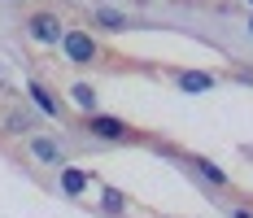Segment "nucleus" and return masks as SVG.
<instances>
[{"mask_svg":"<svg viewBox=\"0 0 253 218\" xmlns=\"http://www.w3.org/2000/svg\"><path fill=\"white\" fill-rule=\"evenodd\" d=\"M26 35H31L35 44L57 48V44H61V35H66V22H61L57 13H31V18H26Z\"/></svg>","mask_w":253,"mask_h":218,"instance_id":"obj_1","label":"nucleus"},{"mask_svg":"<svg viewBox=\"0 0 253 218\" xmlns=\"http://www.w3.org/2000/svg\"><path fill=\"white\" fill-rule=\"evenodd\" d=\"M61 52H66L70 66H87V61H96V40L87 31H66L61 35Z\"/></svg>","mask_w":253,"mask_h":218,"instance_id":"obj_2","label":"nucleus"},{"mask_svg":"<svg viewBox=\"0 0 253 218\" xmlns=\"http://www.w3.org/2000/svg\"><path fill=\"white\" fill-rule=\"evenodd\" d=\"M87 131L96 140H126L131 135V127L123 118H109V114H87Z\"/></svg>","mask_w":253,"mask_h":218,"instance_id":"obj_3","label":"nucleus"},{"mask_svg":"<svg viewBox=\"0 0 253 218\" xmlns=\"http://www.w3.org/2000/svg\"><path fill=\"white\" fill-rule=\"evenodd\" d=\"M26 92H31V100H35V105H40V109H44L48 118H57V114H61V105H57V96H52V92L44 87V83H35V79H26Z\"/></svg>","mask_w":253,"mask_h":218,"instance_id":"obj_4","label":"nucleus"},{"mask_svg":"<svg viewBox=\"0 0 253 218\" xmlns=\"http://www.w3.org/2000/svg\"><path fill=\"white\" fill-rule=\"evenodd\" d=\"M31 153H35V162H44V166H61V148L52 144V140H44V135L31 140Z\"/></svg>","mask_w":253,"mask_h":218,"instance_id":"obj_5","label":"nucleus"},{"mask_svg":"<svg viewBox=\"0 0 253 218\" xmlns=\"http://www.w3.org/2000/svg\"><path fill=\"white\" fill-rule=\"evenodd\" d=\"M192 166H197V174H205V179H210V183H218V188H227V183H231L227 170H218L210 157H192Z\"/></svg>","mask_w":253,"mask_h":218,"instance_id":"obj_6","label":"nucleus"},{"mask_svg":"<svg viewBox=\"0 0 253 218\" xmlns=\"http://www.w3.org/2000/svg\"><path fill=\"white\" fill-rule=\"evenodd\" d=\"M70 100H75L83 114H96V87H87V83H75V87H70Z\"/></svg>","mask_w":253,"mask_h":218,"instance_id":"obj_7","label":"nucleus"},{"mask_svg":"<svg viewBox=\"0 0 253 218\" xmlns=\"http://www.w3.org/2000/svg\"><path fill=\"white\" fill-rule=\"evenodd\" d=\"M92 18H96L105 31H126V26H131V22H126V13H118V9H105V4L92 13Z\"/></svg>","mask_w":253,"mask_h":218,"instance_id":"obj_8","label":"nucleus"},{"mask_svg":"<svg viewBox=\"0 0 253 218\" xmlns=\"http://www.w3.org/2000/svg\"><path fill=\"white\" fill-rule=\"evenodd\" d=\"M179 87H183V92H210V87H214V79H210V74H179Z\"/></svg>","mask_w":253,"mask_h":218,"instance_id":"obj_9","label":"nucleus"},{"mask_svg":"<svg viewBox=\"0 0 253 218\" xmlns=\"http://www.w3.org/2000/svg\"><path fill=\"white\" fill-rule=\"evenodd\" d=\"M61 188H66L70 196H79L83 188H87V174H83V170H70V166H66V170H61Z\"/></svg>","mask_w":253,"mask_h":218,"instance_id":"obj_10","label":"nucleus"},{"mask_svg":"<svg viewBox=\"0 0 253 218\" xmlns=\"http://www.w3.org/2000/svg\"><path fill=\"white\" fill-rule=\"evenodd\" d=\"M123 205H126V201H123L118 192H114V188L105 192V210H109V214H123Z\"/></svg>","mask_w":253,"mask_h":218,"instance_id":"obj_11","label":"nucleus"},{"mask_svg":"<svg viewBox=\"0 0 253 218\" xmlns=\"http://www.w3.org/2000/svg\"><path fill=\"white\" fill-rule=\"evenodd\" d=\"M9 131H13V135H22V131H31V118H18V114H13V118H9Z\"/></svg>","mask_w":253,"mask_h":218,"instance_id":"obj_12","label":"nucleus"},{"mask_svg":"<svg viewBox=\"0 0 253 218\" xmlns=\"http://www.w3.org/2000/svg\"><path fill=\"white\" fill-rule=\"evenodd\" d=\"M231 218H253V214H249V210H231Z\"/></svg>","mask_w":253,"mask_h":218,"instance_id":"obj_13","label":"nucleus"},{"mask_svg":"<svg viewBox=\"0 0 253 218\" xmlns=\"http://www.w3.org/2000/svg\"><path fill=\"white\" fill-rule=\"evenodd\" d=\"M249 35H253V22H249Z\"/></svg>","mask_w":253,"mask_h":218,"instance_id":"obj_14","label":"nucleus"},{"mask_svg":"<svg viewBox=\"0 0 253 218\" xmlns=\"http://www.w3.org/2000/svg\"><path fill=\"white\" fill-rule=\"evenodd\" d=\"M249 4H253V0H249Z\"/></svg>","mask_w":253,"mask_h":218,"instance_id":"obj_15","label":"nucleus"}]
</instances>
